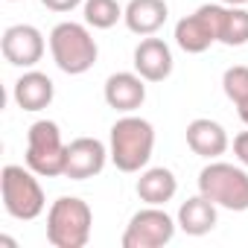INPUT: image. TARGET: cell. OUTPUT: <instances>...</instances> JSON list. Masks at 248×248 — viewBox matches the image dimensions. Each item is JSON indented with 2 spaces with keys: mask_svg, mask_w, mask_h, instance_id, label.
Returning a JSON list of instances; mask_svg holds the SVG:
<instances>
[{
  "mask_svg": "<svg viewBox=\"0 0 248 248\" xmlns=\"http://www.w3.org/2000/svg\"><path fill=\"white\" fill-rule=\"evenodd\" d=\"M222 15H225V3L199 6L193 15H187L175 24V44L190 56H199V53L210 50V44L219 41Z\"/></svg>",
  "mask_w": 248,
  "mask_h": 248,
  "instance_id": "7",
  "label": "cell"
},
{
  "mask_svg": "<svg viewBox=\"0 0 248 248\" xmlns=\"http://www.w3.org/2000/svg\"><path fill=\"white\" fill-rule=\"evenodd\" d=\"M123 9L117 0H85L82 3V15H85V24L93 27V30H111L120 18H123Z\"/></svg>",
  "mask_w": 248,
  "mask_h": 248,
  "instance_id": "19",
  "label": "cell"
},
{
  "mask_svg": "<svg viewBox=\"0 0 248 248\" xmlns=\"http://www.w3.org/2000/svg\"><path fill=\"white\" fill-rule=\"evenodd\" d=\"M170 18V6L167 0H129L126 12H123V21L135 35H155Z\"/></svg>",
  "mask_w": 248,
  "mask_h": 248,
  "instance_id": "14",
  "label": "cell"
},
{
  "mask_svg": "<svg viewBox=\"0 0 248 248\" xmlns=\"http://www.w3.org/2000/svg\"><path fill=\"white\" fill-rule=\"evenodd\" d=\"M9 3H15V0H9Z\"/></svg>",
  "mask_w": 248,
  "mask_h": 248,
  "instance_id": "25",
  "label": "cell"
},
{
  "mask_svg": "<svg viewBox=\"0 0 248 248\" xmlns=\"http://www.w3.org/2000/svg\"><path fill=\"white\" fill-rule=\"evenodd\" d=\"M219 3H225V6H245L248 0H219Z\"/></svg>",
  "mask_w": 248,
  "mask_h": 248,
  "instance_id": "24",
  "label": "cell"
},
{
  "mask_svg": "<svg viewBox=\"0 0 248 248\" xmlns=\"http://www.w3.org/2000/svg\"><path fill=\"white\" fill-rule=\"evenodd\" d=\"M187 146L199 155V158H207V161H216L219 155L228 152L231 140H228V132L222 129V123L216 120H207V117H199L187 126Z\"/></svg>",
  "mask_w": 248,
  "mask_h": 248,
  "instance_id": "13",
  "label": "cell"
},
{
  "mask_svg": "<svg viewBox=\"0 0 248 248\" xmlns=\"http://www.w3.org/2000/svg\"><path fill=\"white\" fill-rule=\"evenodd\" d=\"M91 228L93 213L79 196H62L47 210V239L53 248H85Z\"/></svg>",
  "mask_w": 248,
  "mask_h": 248,
  "instance_id": "3",
  "label": "cell"
},
{
  "mask_svg": "<svg viewBox=\"0 0 248 248\" xmlns=\"http://www.w3.org/2000/svg\"><path fill=\"white\" fill-rule=\"evenodd\" d=\"M27 167L41 178H59L64 175L67 161V143H62L59 123L53 120H35L27 132Z\"/></svg>",
  "mask_w": 248,
  "mask_h": 248,
  "instance_id": "6",
  "label": "cell"
},
{
  "mask_svg": "<svg viewBox=\"0 0 248 248\" xmlns=\"http://www.w3.org/2000/svg\"><path fill=\"white\" fill-rule=\"evenodd\" d=\"M222 91H225V96L233 105H239L242 99H248V67L245 64L228 67L225 76H222Z\"/></svg>",
  "mask_w": 248,
  "mask_h": 248,
  "instance_id": "20",
  "label": "cell"
},
{
  "mask_svg": "<svg viewBox=\"0 0 248 248\" xmlns=\"http://www.w3.org/2000/svg\"><path fill=\"white\" fill-rule=\"evenodd\" d=\"M152 149H155V129L149 120L126 114L111 126L108 155L120 172H143L152 158Z\"/></svg>",
  "mask_w": 248,
  "mask_h": 248,
  "instance_id": "1",
  "label": "cell"
},
{
  "mask_svg": "<svg viewBox=\"0 0 248 248\" xmlns=\"http://www.w3.org/2000/svg\"><path fill=\"white\" fill-rule=\"evenodd\" d=\"M236 114H239V120H242L245 126H248V99H242V102L236 105Z\"/></svg>",
  "mask_w": 248,
  "mask_h": 248,
  "instance_id": "23",
  "label": "cell"
},
{
  "mask_svg": "<svg viewBox=\"0 0 248 248\" xmlns=\"http://www.w3.org/2000/svg\"><path fill=\"white\" fill-rule=\"evenodd\" d=\"M199 193L207 196L216 207L242 213L248 210V172L225 161H210L199 172Z\"/></svg>",
  "mask_w": 248,
  "mask_h": 248,
  "instance_id": "5",
  "label": "cell"
},
{
  "mask_svg": "<svg viewBox=\"0 0 248 248\" xmlns=\"http://www.w3.org/2000/svg\"><path fill=\"white\" fill-rule=\"evenodd\" d=\"M216 219H219V213H216V204L207 199V196H193V199H187L181 207H178V216H175V222H178V228L184 231V233H190V236H204V233H210L213 228H216Z\"/></svg>",
  "mask_w": 248,
  "mask_h": 248,
  "instance_id": "17",
  "label": "cell"
},
{
  "mask_svg": "<svg viewBox=\"0 0 248 248\" xmlns=\"http://www.w3.org/2000/svg\"><path fill=\"white\" fill-rule=\"evenodd\" d=\"M85 0H41V6L44 9H50V12H59V15H64V12H73L76 6H82Z\"/></svg>",
  "mask_w": 248,
  "mask_h": 248,
  "instance_id": "21",
  "label": "cell"
},
{
  "mask_svg": "<svg viewBox=\"0 0 248 248\" xmlns=\"http://www.w3.org/2000/svg\"><path fill=\"white\" fill-rule=\"evenodd\" d=\"M102 96L108 102V108L120 111V114H135L143 102H146V79L135 70H120V73H111L105 79V88H102Z\"/></svg>",
  "mask_w": 248,
  "mask_h": 248,
  "instance_id": "11",
  "label": "cell"
},
{
  "mask_svg": "<svg viewBox=\"0 0 248 248\" xmlns=\"http://www.w3.org/2000/svg\"><path fill=\"white\" fill-rule=\"evenodd\" d=\"M0 193H3V207L12 219L32 222L44 213L47 199L30 167H18V164L3 167V172H0Z\"/></svg>",
  "mask_w": 248,
  "mask_h": 248,
  "instance_id": "4",
  "label": "cell"
},
{
  "mask_svg": "<svg viewBox=\"0 0 248 248\" xmlns=\"http://www.w3.org/2000/svg\"><path fill=\"white\" fill-rule=\"evenodd\" d=\"M233 155L242 167H248V132H239L233 138Z\"/></svg>",
  "mask_w": 248,
  "mask_h": 248,
  "instance_id": "22",
  "label": "cell"
},
{
  "mask_svg": "<svg viewBox=\"0 0 248 248\" xmlns=\"http://www.w3.org/2000/svg\"><path fill=\"white\" fill-rule=\"evenodd\" d=\"M18 108L24 111H44L50 108L53 96H56V85L47 73L41 70H27L18 82H15V91H12Z\"/></svg>",
  "mask_w": 248,
  "mask_h": 248,
  "instance_id": "15",
  "label": "cell"
},
{
  "mask_svg": "<svg viewBox=\"0 0 248 248\" xmlns=\"http://www.w3.org/2000/svg\"><path fill=\"white\" fill-rule=\"evenodd\" d=\"M135 70L146 79V82H164L172 73V50L164 38H152L146 35L138 47H135Z\"/></svg>",
  "mask_w": 248,
  "mask_h": 248,
  "instance_id": "12",
  "label": "cell"
},
{
  "mask_svg": "<svg viewBox=\"0 0 248 248\" xmlns=\"http://www.w3.org/2000/svg\"><path fill=\"white\" fill-rule=\"evenodd\" d=\"M135 190H138L140 202L164 207L167 202L175 199V193H178V178H175V172L167 170V167H149V170L140 172Z\"/></svg>",
  "mask_w": 248,
  "mask_h": 248,
  "instance_id": "16",
  "label": "cell"
},
{
  "mask_svg": "<svg viewBox=\"0 0 248 248\" xmlns=\"http://www.w3.org/2000/svg\"><path fill=\"white\" fill-rule=\"evenodd\" d=\"M219 41L225 47H242L248 44V9L245 6H225Z\"/></svg>",
  "mask_w": 248,
  "mask_h": 248,
  "instance_id": "18",
  "label": "cell"
},
{
  "mask_svg": "<svg viewBox=\"0 0 248 248\" xmlns=\"http://www.w3.org/2000/svg\"><path fill=\"white\" fill-rule=\"evenodd\" d=\"M178 222L158 204H146L143 210H138L123 233V248H161L167 242H172Z\"/></svg>",
  "mask_w": 248,
  "mask_h": 248,
  "instance_id": "8",
  "label": "cell"
},
{
  "mask_svg": "<svg viewBox=\"0 0 248 248\" xmlns=\"http://www.w3.org/2000/svg\"><path fill=\"white\" fill-rule=\"evenodd\" d=\"M50 56L56 67L67 76H82L96 64L99 47L88 30V24L76 21H62L50 32Z\"/></svg>",
  "mask_w": 248,
  "mask_h": 248,
  "instance_id": "2",
  "label": "cell"
},
{
  "mask_svg": "<svg viewBox=\"0 0 248 248\" xmlns=\"http://www.w3.org/2000/svg\"><path fill=\"white\" fill-rule=\"evenodd\" d=\"M108 149L96 138H76L67 143V161H64V178L70 181H88L105 170Z\"/></svg>",
  "mask_w": 248,
  "mask_h": 248,
  "instance_id": "10",
  "label": "cell"
},
{
  "mask_svg": "<svg viewBox=\"0 0 248 248\" xmlns=\"http://www.w3.org/2000/svg\"><path fill=\"white\" fill-rule=\"evenodd\" d=\"M44 35L38 27L32 24H15L6 27L3 38H0V50H3V59L15 67H35L44 59Z\"/></svg>",
  "mask_w": 248,
  "mask_h": 248,
  "instance_id": "9",
  "label": "cell"
}]
</instances>
